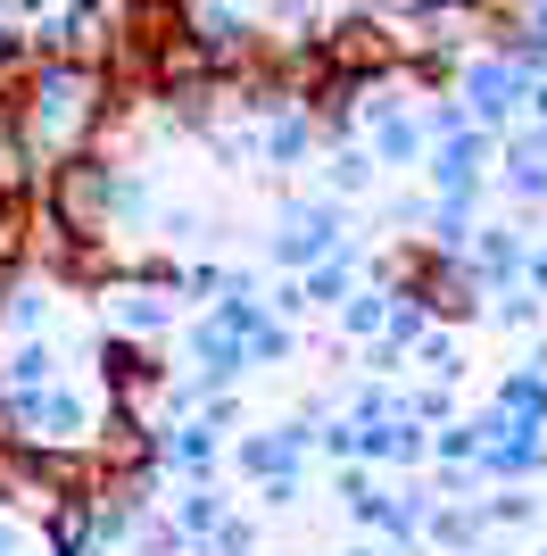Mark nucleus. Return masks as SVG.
Masks as SVG:
<instances>
[{"mask_svg":"<svg viewBox=\"0 0 547 556\" xmlns=\"http://www.w3.org/2000/svg\"><path fill=\"white\" fill-rule=\"evenodd\" d=\"M158 382L166 374H158V357L141 341H100V391H109V407H141Z\"/></svg>","mask_w":547,"mask_h":556,"instance_id":"1","label":"nucleus"}]
</instances>
